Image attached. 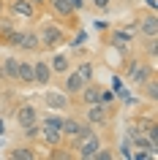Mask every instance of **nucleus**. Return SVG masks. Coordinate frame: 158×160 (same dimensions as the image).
Returning <instances> with one entry per match:
<instances>
[{"label":"nucleus","mask_w":158,"mask_h":160,"mask_svg":"<svg viewBox=\"0 0 158 160\" xmlns=\"http://www.w3.org/2000/svg\"><path fill=\"white\" fill-rule=\"evenodd\" d=\"M139 54H144L150 62H155V54H158V35H155V38H144V41H139Z\"/></svg>","instance_id":"obj_22"},{"label":"nucleus","mask_w":158,"mask_h":160,"mask_svg":"<svg viewBox=\"0 0 158 160\" xmlns=\"http://www.w3.org/2000/svg\"><path fill=\"white\" fill-rule=\"evenodd\" d=\"M0 90H3V82H0Z\"/></svg>","instance_id":"obj_35"},{"label":"nucleus","mask_w":158,"mask_h":160,"mask_svg":"<svg viewBox=\"0 0 158 160\" xmlns=\"http://www.w3.org/2000/svg\"><path fill=\"white\" fill-rule=\"evenodd\" d=\"M17 87H22V90L33 87V62H30V60H22V57H19V68H17Z\"/></svg>","instance_id":"obj_19"},{"label":"nucleus","mask_w":158,"mask_h":160,"mask_svg":"<svg viewBox=\"0 0 158 160\" xmlns=\"http://www.w3.org/2000/svg\"><path fill=\"white\" fill-rule=\"evenodd\" d=\"M30 3H33V6H38L41 11H44V6H46V0H30Z\"/></svg>","instance_id":"obj_30"},{"label":"nucleus","mask_w":158,"mask_h":160,"mask_svg":"<svg viewBox=\"0 0 158 160\" xmlns=\"http://www.w3.org/2000/svg\"><path fill=\"white\" fill-rule=\"evenodd\" d=\"M17 68H19V57L8 54L0 60V82L3 84H17Z\"/></svg>","instance_id":"obj_17"},{"label":"nucleus","mask_w":158,"mask_h":160,"mask_svg":"<svg viewBox=\"0 0 158 160\" xmlns=\"http://www.w3.org/2000/svg\"><path fill=\"white\" fill-rule=\"evenodd\" d=\"M112 0H90V8L93 11H109Z\"/></svg>","instance_id":"obj_26"},{"label":"nucleus","mask_w":158,"mask_h":160,"mask_svg":"<svg viewBox=\"0 0 158 160\" xmlns=\"http://www.w3.org/2000/svg\"><path fill=\"white\" fill-rule=\"evenodd\" d=\"M52 68L46 60H33V87H38V90H44V87H49L52 84Z\"/></svg>","instance_id":"obj_13"},{"label":"nucleus","mask_w":158,"mask_h":160,"mask_svg":"<svg viewBox=\"0 0 158 160\" xmlns=\"http://www.w3.org/2000/svg\"><path fill=\"white\" fill-rule=\"evenodd\" d=\"M104 144H106V136H104L101 128H84L82 133L76 136V138H71L66 147L74 152L76 160H93L95 152H98Z\"/></svg>","instance_id":"obj_1"},{"label":"nucleus","mask_w":158,"mask_h":160,"mask_svg":"<svg viewBox=\"0 0 158 160\" xmlns=\"http://www.w3.org/2000/svg\"><path fill=\"white\" fill-rule=\"evenodd\" d=\"M44 11L49 14V19H55V22H60L63 27H79V14L74 11V6L68 3V0H46V6H44Z\"/></svg>","instance_id":"obj_4"},{"label":"nucleus","mask_w":158,"mask_h":160,"mask_svg":"<svg viewBox=\"0 0 158 160\" xmlns=\"http://www.w3.org/2000/svg\"><path fill=\"white\" fill-rule=\"evenodd\" d=\"M49 54H52V57L46 60V62H49V68H52V76H63L66 71L74 68V57H71V52L55 49V52H49Z\"/></svg>","instance_id":"obj_11"},{"label":"nucleus","mask_w":158,"mask_h":160,"mask_svg":"<svg viewBox=\"0 0 158 160\" xmlns=\"http://www.w3.org/2000/svg\"><path fill=\"white\" fill-rule=\"evenodd\" d=\"M133 27H136V38H155L158 35V14L155 11H144V14L139 11Z\"/></svg>","instance_id":"obj_8"},{"label":"nucleus","mask_w":158,"mask_h":160,"mask_svg":"<svg viewBox=\"0 0 158 160\" xmlns=\"http://www.w3.org/2000/svg\"><path fill=\"white\" fill-rule=\"evenodd\" d=\"M101 87H104V84H98V79H93V82H84V87L79 90V95L74 98V103H76V106H87V103H98Z\"/></svg>","instance_id":"obj_16"},{"label":"nucleus","mask_w":158,"mask_h":160,"mask_svg":"<svg viewBox=\"0 0 158 160\" xmlns=\"http://www.w3.org/2000/svg\"><path fill=\"white\" fill-rule=\"evenodd\" d=\"M38 122H35V125H27V128H22V136H25V141H33L35 144V138H38Z\"/></svg>","instance_id":"obj_24"},{"label":"nucleus","mask_w":158,"mask_h":160,"mask_svg":"<svg viewBox=\"0 0 158 160\" xmlns=\"http://www.w3.org/2000/svg\"><path fill=\"white\" fill-rule=\"evenodd\" d=\"M153 76H155V65H153L150 60L139 57V62H136V65L131 68V73L125 76V79H128V82H131L133 87H139V84H144L147 79H153Z\"/></svg>","instance_id":"obj_9"},{"label":"nucleus","mask_w":158,"mask_h":160,"mask_svg":"<svg viewBox=\"0 0 158 160\" xmlns=\"http://www.w3.org/2000/svg\"><path fill=\"white\" fill-rule=\"evenodd\" d=\"M17 52H25V54H38L41 52V43H38V33H35V27H22V38L19 43L14 46Z\"/></svg>","instance_id":"obj_15"},{"label":"nucleus","mask_w":158,"mask_h":160,"mask_svg":"<svg viewBox=\"0 0 158 160\" xmlns=\"http://www.w3.org/2000/svg\"><path fill=\"white\" fill-rule=\"evenodd\" d=\"M112 158H115L112 147H106V144H104V147H101V149L95 152V158H93V160H112Z\"/></svg>","instance_id":"obj_25"},{"label":"nucleus","mask_w":158,"mask_h":160,"mask_svg":"<svg viewBox=\"0 0 158 160\" xmlns=\"http://www.w3.org/2000/svg\"><path fill=\"white\" fill-rule=\"evenodd\" d=\"M131 125L136 128V130H142V133H147L153 125H158V119H155V114H136Z\"/></svg>","instance_id":"obj_23"},{"label":"nucleus","mask_w":158,"mask_h":160,"mask_svg":"<svg viewBox=\"0 0 158 160\" xmlns=\"http://www.w3.org/2000/svg\"><path fill=\"white\" fill-rule=\"evenodd\" d=\"M6 133V122H3V114H0V136Z\"/></svg>","instance_id":"obj_32"},{"label":"nucleus","mask_w":158,"mask_h":160,"mask_svg":"<svg viewBox=\"0 0 158 160\" xmlns=\"http://www.w3.org/2000/svg\"><path fill=\"white\" fill-rule=\"evenodd\" d=\"M41 125V122H38ZM38 144H44L46 149H55V147H63L66 144V138H63V133H60V128H46L41 125L38 128V138H35Z\"/></svg>","instance_id":"obj_14"},{"label":"nucleus","mask_w":158,"mask_h":160,"mask_svg":"<svg viewBox=\"0 0 158 160\" xmlns=\"http://www.w3.org/2000/svg\"><path fill=\"white\" fill-rule=\"evenodd\" d=\"M17 27H19V19H17V17H11L8 11H3V14H0V46H6L8 35L14 33Z\"/></svg>","instance_id":"obj_20"},{"label":"nucleus","mask_w":158,"mask_h":160,"mask_svg":"<svg viewBox=\"0 0 158 160\" xmlns=\"http://www.w3.org/2000/svg\"><path fill=\"white\" fill-rule=\"evenodd\" d=\"M98 101H101V103H115L117 98H115V92H112V90H106V87H101V95H98Z\"/></svg>","instance_id":"obj_27"},{"label":"nucleus","mask_w":158,"mask_h":160,"mask_svg":"<svg viewBox=\"0 0 158 160\" xmlns=\"http://www.w3.org/2000/svg\"><path fill=\"white\" fill-rule=\"evenodd\" d=\"M123 3H131V0H123Z\"/></svg>","instance_id":"obj_34"},{"label":"nucleus","mask_w":158,"mask_h":160,"mask_svg":"<svg viewBox=\"0 0 158 160\" xmlns=\"http://www.w3.org/2000/svg\"><path fill=\"white\" fill-rule=\"evenodd\" d=\"M44 103H46L52 111H63V114L74 109V101H71L60 87H52V84L44 87Z\"/></svg>","instance_id":"obj_7"},{"label":"nucleus","mask_w":158,"mask_h":160,"mask_svg":"<svg viewBox=\"0 0 158 160\" xmlns=\"http://www.w3.org/2000/svg\"><path fill=\"white\" fill-rule=\"evenodd\" d=\"M120 158H131V141H128V138L120 144Z\"/></svg>","instance_id":"obj_29"},{"label":"nucleus","mask_w":158,"mask_h":160,"mask_svg":"<svg viewBox=\"0 0 158 160\" xmlns=\"http://www.w3.org/2000/svg\"><path fill=\"white\" fill-rule=\"evenodd\" d=\"M11 119H14L19 128H27V125H35V122L41 119V111H38V106H35L33 101H17Z\"/></svg>","instance_id":"obj_6"},{"label":"nucleus","mask_w":158,"mask_h":160,"mask_svg":"<svg viewBox=\"0 0 158 160\" xmlns=\"http://www.w3.org/2000/svg\"><path fill=\"white\" fill-rule=\"evenodd\" d=\"M144 3H147V8H150V11H155V6H158L155 0H144Z\"/></svg>","instance_id":"obj_31"},{"label":"nucleus","mask_w":158,"mask_h":160,"mask_svg":"<svg viewBox=\"0 0 158 160\" xmlns=\"http://www.w3.org/2000/svg\"><path fill=\"white\" fill-rule=\"evenodd\" d=\"M6 158H11V160H38V149H35L33 141L17 144V147H8L6 149Z\"/></svg>","instance_id":"obj_18"},{"label":"nucleus","mask_w":158,"mask_h":160,"mask_svg":"<svg viewBox=\"0 0 158 160\" xmlns=\"http://www.w3.org/2000/svg\"><path fill=\"white\" fill-rule=\"evenodd\" d=\"M84 128H90L87 122H84L79 114H68L66 111V117H63V125H60V133H63V138H66V144L71 141V138H76V136L82 133Z\"/></svg>","instance_id":"obj_10"},{"label":"nucleus","mask_w":158,"mask_h":160,"mask_svg":"<svg viewBox=\"0 0 158 160\" xmlns=\"http://www.w3.org/2000/svg\"><path fill=\"white\" fill-rule=\"evenodd\" d=\"M136 90H139V98H144L147 103H155V101H158V76L147 79V82H144V84H139Z\"/></svg>","instance_id":"obj_21"},{"label":"nucleus","mask_w":158,"mask_h":160,"mask_svg":"<svg viewBox=\"0 0 158 160\" xmlns=\"http://www.w3.org/2000/svg\"><path fill=\"white\" fill-rule=\"evenodd\" d=\"M3 11H6V0H0V14H3Z\"/></svg>","instance_id":"obj_33"},{"label":"nucleus","mask_w":158,"mask_h":160,"mask_svg":"<svg viewBox=\"0 0 158 160\" xmlns=\"http://www.w3.org/2000/svg\"><path fill=\"white\" fill-rule=\"evenodd\" d=\"M115 103H87V106H79V117L87 122L90 128H101V130H106L112 125V119H115Z\"/></svg>","instance_id":"obj_3"},{"label":"nucleus","mask_w":158,"mask_h":160,"mask_svg":"<svg viewBox=\"0 0 158 160\" xmlns=\"http://www.w3.org/2000/svg\"><path fill=\"white\" fill-rule=\"evenodd\" d=\"M82 87H84V79L76 73L74 68H71V71H66V73L60 76V90H63V92H66L71 101L79 95V90H82Z\"/></svg>","instance_id":"obj_12"},{"label":"nucleus","mask_w":158,"mask_h":160,"mask_svg":"<svg viewBox=\"0 0 158 160\" xmlns=\"http://www.w3.org/2000/svg\"><path fill=\"white\" fill-rule=\"evenodd\" d=\"M6 11L11 17H17L19 22H30V25H35L44 17V11L38 6H33L30 0H6Z\"/></svg>","instance_id":"obj_5"},{"label":"nucleus","mask_w":158,"mask_h":160,"mask_svg":"<svg viewBox=\"0 0 158 160\" xmlns=\"http://www.w3.org/2000/svg\"><path fill=\"white\" fill-rule=\"evenodd\" d=\"M82 43H84V33H82V30H76V35H74V38H68V46H71V49L82 46Z\"/></svg>","instance_id":"obj_28"},{"label":"nucleus","mask_w":158,"mask_h":160,"mask_svg":"<svg viewBox=\"0 0 158 160\" xmlns=\"http://www.w3.org/2000/svg\"><path fill=\"white\" fill-rule=\"evenodd\" d=\"M35 33H38V43H41V52H55L60 46H66L68 38H71V30L63 27L60 22L55 19H38V27H35Z\"/></svg>","instance_id":"obj_2"}]
</instances>
